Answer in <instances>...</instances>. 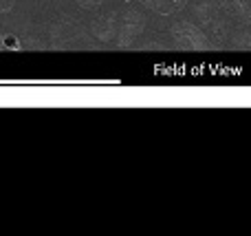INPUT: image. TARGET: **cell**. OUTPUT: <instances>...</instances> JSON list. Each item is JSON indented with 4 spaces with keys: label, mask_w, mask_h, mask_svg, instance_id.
<instances>
[{
    "label": "cell",
    "mask_w": 251,
    "mask_h": 236,
    "mask_svg": "<svg viewBox=\"0 0 251 236\" xmlns=\"http://www.w3.org/2000/svg\"><path fill=\"white\" fill-rule=\"evenodd\" d=\"M170 38H172L174 47L183 49V51H205V49L212 47V40L203 31V26L190 20L174 22L170 26Z\"/></svg>",
    "instance_id": "6da1fadb"
},
{
    "label": "cell",
    "mask_w": 251,
    "mask_h": 236,
    "mask_svg": "<svg viewBox=\"0 0 251 236\" xmlns=\"http://www.w3.org/2000/svg\"><path fill=\"white\" fill-rule=\"evenodd\" d=\"M119 31V13H104L91 22V38L97 42L110 44L117 40Z\"/></svg>",
    "instance_id": "277c9868"
},
{
    "label": "cell",
    "mask_w": 251,
    "mask_h": 236,
    "mask_svg": "<svg viewBox=\"0 0 251 236\" xmlns=\"http://www.w3.org/2000/svg\"><path fill=\"white\" fill-rule=\"evenodd\" d=\"M9 47H13L11 35H7V33H2V31H0V49H9Z\"/></svg>",
    "instance_id": "9c48e42d"
},
{
    "label": "cell",
    "mask_w": 251,
    "mask_h": 236,
    "mask_svg": "<svg viewBox=\"0 0 251 236\" xmlns=\"http://www.w3.org/2000/svg\"><path fill=\"white\" fill-rule=\"evenodd\" d=\"M146 29V18L141 11L137 9H126L124 13H119V31H117V40L115 47L126 49L139 38Z\"/></svg>",
    "instance_id": "3957f363"
},
{
    "label": "cell",
    "mask_w": 251,
    "mask_h": 236,
    "mask_svg": "<svg viewBox=\"0 0 251 236\" xmlns=\"http://www.w3.org/2000/svg\"><path fill=\"white\" fill-rule=\"evenodd\" d=\"M221 11L229 18V22L247 26L251 25V2L249 0H216Z\"/></svg>",
    "instance_id": "5b68a950"
},
{
    "label": "cell",
    "mask_w": 251,
    "mask_h": 236,
    "mask_svg": "<svg viewBox=\"0 0 251 236\" xmlns=\"http://www.w3.org/2000/svg\"><path fill=\"white\" fill-rule=\"evenodd\" d=\"M229 35H231V33H229ZM231 38H236V40H234L236 47H240V49H251V33H249V31L240 29V31H236Z\"/></svg>",
    "instance_id": "52a82bcc"
},
{
    "label": "cell",
    "mask_w": 251,
    "mask_h": 236,
    "mask_svg": "<svg viewBox=\"0 0 251 236\" xmlns=\"http://www.w3.org/2000/svg\"><path fill=\"white\" fill-rule=\"evenodd\" d=\"M88 38L91 35L82 29L79 25L69 20L55 22L51 26V40L57 49H77V47H88Z\"/></svg>",
    "instance_id": "7a4b0ae2"
},
{
    "label": "cell",
    "mask_w": 251,
    "mask_h": 236,
    "mask_svg": "<svg viewBox=\"0 0 251 236\" xmlns=\"http://www.w3.org/2000/svg\"><path fill=\"white\" fill-rule=\"evenodd\" d=\"M11 7H13V0H0V13L9 11Z\"/></svg>",
    "instance_id": "30bf717a"
},
{
    "label": "cell",
    "mask_w": 251,
    "mask_h": 236,
    "mask_svg": "<svg viewBox=\"0 0 251 236\" xmlns=\"http://www.w3.org/2000/svg\"><path fill=\"white\" fill-rule=\"evenodd\" d=\"M143 7L152 9V11L161 13V16H170V13L178 11L181 7H185L187 0H141Z\"/></svg>",
    "instance_id": "8992f818"
},
{
    "label": "cell",
    "mask_w": 251,
    "mask_h": 236,
    "mask_svg": "<svg viewBox=\"0 0 251 236\" xmlns=\"http://www.w3.org/2000/svg\"><path fill=\"white\" fill-rule=\"evenodd\" d=\"M75 2H77L82 9H86V11H95V9L101 7L104 0H75Z\"/></svg>",
    "instance_id": "ba28073f"
}]
</instances>
